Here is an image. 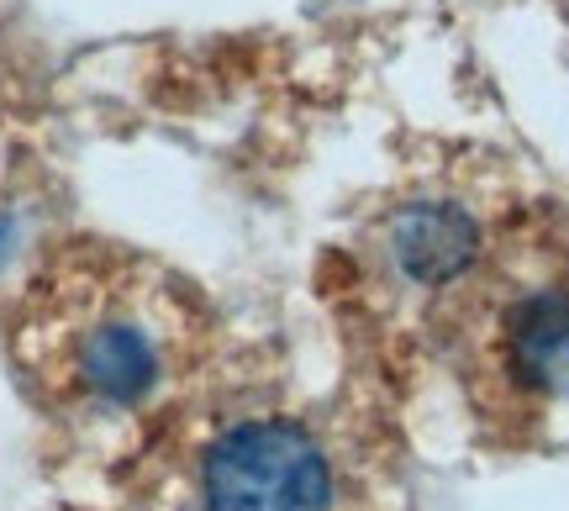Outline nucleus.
Masks as SVG:
<instances>
[{"mask_svg": "<svg viewBox=\"0 0 569 511\" xmlns=\"http://www.w3.org/2000/svg\"><path fill=\"white\" fill-rule=\"evenodd\" d=\"M201 491L211 511H327L332 474L301 428L243 422L206 453Z\"/></svg>", "mask_w": 569, "mask_h": 511, "instance_id": "f257e3e1", "label": "nucleus"}, {"mask_svg": "<svg viewBox=\"0 0 569 511\" xmlns=\"http://www.w3.org/2000/svg\"><path fill=\"white\" fill-rule=\"evenodd\" d=\"M390 259L411 285H453L480 259V227L465 206L417 201L390 222Z\"/></svg>", "mask_w": 569, "mask_h": 511, "instance_id": "f03ea898", "label": "nucleus"}, {"mask_svg": "<svg viewBox=\"0 0 569 511\" xmlns=\"http://www.w3.org/2000/svg\"><path fill=\"white\" fill-rule=\"evenodd\" d=\"M507 369L538 395H569V290H532L501 317Z\"/></svg>", "mask_w": 569, "mask_h": 511, "instance_id": "7ed1b4c3", "label": "nucleus"}, {"mask_svg": "<svg viewBox=\"0 0 569 511\" xmlns=\"http://www.w3.org/2000/svg\"><path fill=\"white\" fill-rule=\"evenodd\" d=\"M74 369L90 395H101L111 407H132L159 385V343L132 317H101L80 332Z\"/></svg>", "mask_w": 569, "mask_h": 511, "instance_id": "20e7f679", "label": "nucleus"}]
</instances>
